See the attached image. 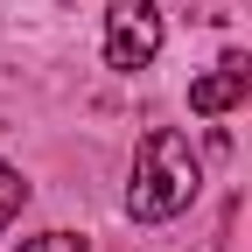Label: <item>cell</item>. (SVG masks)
<instances>
[{
    "label": "cell",
    "mask_w": 252,
    "mask_h": 252,
    "mask_svg": "<svg viewBox=\"0 0 252 252\" xmlns=\"http://www.w3.org/2000/svg\"><path fill=\"white\" fill-rule=\"evenodd\" d=\"M161 49V7L154 0H112L105 7V63L112 70H147Z\"/></svg>",
    "instance_id": "cell-2"
},
{
    "label": "cell",
    "mask_w": 252,
    "mask_h": 252,
    "mask_svg": "<svg viewBox=\"0 0 252 252\" xmlns=\"http://www.w3.org/2000/svg\"><path fill=\"white\" fill-rule=\"evenodd\" d=\"M245 91H252V63H245V56H224L210 77L189 84V112H203V119H210V112H231Z\"/></svg>",
    "instance_id": "cell-3"
},
{
    "label": "cell",
    "mask_w": 252,
    "mask_h": 252,
    "mask_svg": "<svg viewBox=\"0 0 252 252\" xmlns=\"http://www.w3.org/2000/svg\"><path fill=\"white\" fill-rule=\"evenodd\" d=\"M196 154H189V140L175 133V126H154V133L140 140L133 154V182H126V210L140 217V224H168V217H182L189 203H196Z\"/></svg>",
    "instance_id": "cell-1"
},
{
    "label": "cell",
    "mask_w": 252,
    "mask_h": 252,
    "mask_svg": "<svg viewBox=\"0 0 252 252\" xmlns=\"http://www.w3.org/2000/svg\"><path fill=\"white\" fill-rule=\"evenodd\" d=\"M21 252H91L84 238H70V231H42V238H28Z\"/></svg>",
    "instance_id": "cell-5"
},
{
    "label": "cell",
    "mask_w": 252,
    "mask_h": 252,
    "mask_svg": "<svg viewBox=\"0 0 252 252\" xmlns=\"http://www.w3.org/2000/svg\"><path fill=\"white\" fill-rule=\"evenodd\" d=\"M21 203H28V182H21L7 161H0V231H7L14 217H21Z\"/></svg>",
    "instance_id": "cell-4"
}]
</instances>
